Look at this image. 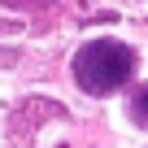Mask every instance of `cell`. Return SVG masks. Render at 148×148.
Instances as JSON below:
<instances>
[{
	"label": "cell",
	"instance_id": "obj_1",
	"mask_svg": "<svg viewBox=\"0 0 148 148\" xmlns=\"http://www.w3.org/2000/svg\"><path fill=\"white\" fill-rule=\"evenodd\" d=\"M135 74V52L118 39H92L74 57V79L87 96H109Z\"/></svg>",
	"mask_w": 148,
	"mask_h": 148
},
{
	"label": "cell",
	"instance_id": "obj_2",
	"mask_svg": "<svg viewBox=\"0 0 148 148\" xmlns=\"http://www.w3.org/2000/svg\"><path fill=\"white\" fill-rule=\"evenodd\" d=\"M131 118H135L139 126H148V83L135 92V100H131Z\"/></svg>",
	"mask_w": 148,
	"mask_h": 148
}]
</instances>
